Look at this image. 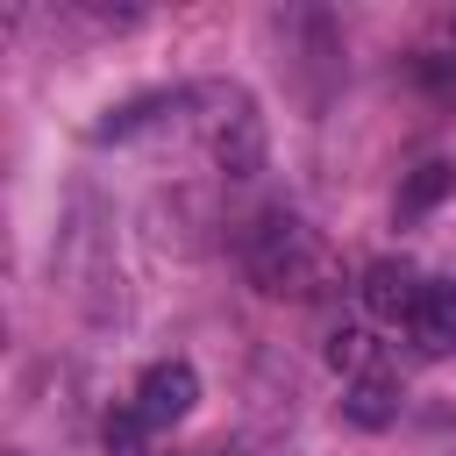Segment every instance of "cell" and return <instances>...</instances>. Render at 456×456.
<instances>
[{
  "label": "cell",
  "instance_id": "cell-1",
  "mask_svg": "<svg viewBox=\"0 0 456 456\" xmlns=\"http://www.w3.org/2000/svg\"><path fill=\"white\" fill-rule=\"evenodd\" d=\"M242 271H249L256 292H271V299H321V292H335V256H328V242H321L306 221H292V214H256V221L242 228Z\"/></svg>",
  "mask_w": 456,
  "mask_h": 456
},
{
  "label": "cell",
  "instance_id": "cell-2",
  "mask_svg": "<svg viewBox=\"0 0 456 456\" xmlns=\"http://www.w3.org/2000/svg\"><path fill=\"white\" fill-rule=\"evenodd\" d=\"M207 150L228 178H256L264 171V114L242 86H207Z\"/></svg>",
  "mask_w": 456,
  "mask_h": 456
},
{
  "label": "cell",
  "instance_id": "cell-3",
  "mask_svg": "<svg viewBox=\"0 0 456 456\" xmlns=\"http://www.w3.org/2000/svg\"><path fill=\"white\" fill-rule=\"evenodd\" d=\"M192 399H200V370H192L185 356H164V363L142 370V385H135L128 406H135L150 428H178V420L192 413Z\"/></svg>",
  "mask_w": 456,
  "mask_h": 456
},
{
  "label": "cell",
  "instance_id": "cell-4",
  "mask_svg": "<svg viewBox=\"0 0 456 456\" xmlns=\"http://www.w3.org/2000/svg\"><path fill=\"white\" fill-rule=\"evenodd\" d=\"M356 292H363V314H370V321H413V306H420V271H413L406 256H378Z\"/></svg>",
  "mask_w": 456,
  "mask_h": 456
},
{
  "label": "cell",
  "instance_id": "cell-5",
  "mask_svg": "<svg viewBox=\"0 0 456 456\" xmlns=\"http://www.w3.org/2000/svg\"><path fill=\"white\" fill-rule=\"evenodd\" d=\"M406 335H413V349H428V356H449V349H456V278L420 285V306H413Z\"/></svg>",
  "mask_w": 456,
  "mask_h": 456
},
{
  "label": "cell",
  "instance_id": "cell-6",
  "mask_svg": "<svg viewBox=\"0 0 456 456\" xmlns=\"http://www.w3.org/2000/svg\"><path fill=\"white\" fill-rule=\"evenodd\" d=\"M185 107H192V93H142V100L114 107L107 121H93V142H128V135H142V128H164V121L185 114Z\"/></svg>",
  "mask_w": 456,
  "mask_h": 456
},
{
  "label": "cell",
  "instance_id": "cell-7",
  "mask_svg": "<svg viewBox=\"0 0 456 456\" xmlns=\"http://www.w3.org/2000/svg\"><path fill=\"white\" fill-rule=\"evenodd\" d=\"M342 420H356V428H392V420H399V385H392V378H356V385L342 392Z\"/></svg>",
  "mask_w": 456,
  "mask_h": 456
},
{
  "label": "cell",
  "instance_id": "cell-8",
  "mask_svg": "<svg viewBox=\"0 0 456 456\" xmlns=\"http://www.w3.org/2000/svg\"><path fill=\"white\" fill-rule=\"evenodd\" d=\"M328 363L349 370V378H385V356H378L370 328H335V335H328Z\"/></svg>",
  "mask_w": 456,
  "mask_h": 456
},
{
  "label": "cell",
  "instance_id": "cell-9",
  "mask_svg": "<svg viewBox=\"0 0 456 456\" xmlns=\"http://www.w3.org/2000/svg\"><path fill=\"white\" fill-rule=\"evenodd\" d=\"M456 192V164H420L413 178H406V192H399V221H413V214H428L435 200H449Z\"/></svg>",
  "mask_w": 456,
  "mask_h": 456
},
{
  "label": "cell",
  "instance_id": "cell-10",
  "mask_svg": "<svg viewBox=\"0 0 456 456\" xmlns=\"http://www.w3.org/2000/svg\"><path fill=\"white\" fill-rule=\"evenodd\" d=\"M107 456H150V420L135 406H114L107 413Z\"/></svg>",
  "mask_w": 456,
  "mask_h": 456
},
{
  "label": "cell",
  "instance_id": "cell-11",
  "mask_svg": "<svg viewBox=\"0 0 456 456\" xmlns=\"http://www.w3.org/2000/svg\"><path fill=\"white\" fill-rule=\"evenodd\" d=\"M420 78H428L435 93H449V100H456V57H428V64H420Z\"/></svg>",
  "mask_w": 456,
  "mask_h": 456
}]
</instances>
